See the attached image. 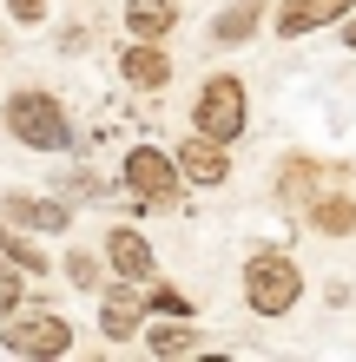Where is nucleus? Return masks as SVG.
Here are the masks:
<instances>
[{
    "label": "nucleus",
    "instance_id": "8",
    "mask_svg": "<svg viewBox=\"0 0 356 362\" xmlns=\"http://www.w3.org/2000/svg\"><path fill=\"white\" fill-rule=\"evenodd\" d=\"M356 0H270V33L277 40H310L317 27H337Z\"/></svg>",
    "mask_w": 356,
    "mask_h": 362
},
{
    "label": "nucleus",
    "instance_id": "22",
    "mask_svg": "<svg viewBox=\"0 0 356 362\" xmlns=\"http://www.w3.org/2000/svg\"><path fill=\"white\" fill-rule=\"evenodd\" d=\"M67 191H73V198H99V191H106V178H93V172H73V185H67Z\"/></svg>",
    "mask_w": 356,
    "mask_h": 362
},
{
    "label": "nucleus",
    "instance_id": "17",
    "mask_svg": "<svg viewBox=\"0 0 356 362\" xmlns=\"http://www.w3.org/2000/svg\"><path fill=\"white\" fill-rule=\"evenodd\" d=\"M145 316H192V296L178 284H152L145 276Z\"/></svg>",
    "mask_w": 356,
    "mask_h": 362
},
{
    "label": "nucleus",
    "instance_id": "15",
    "mask_svg": "<svg viewBox=\"0 0 356 362\" xmlns=\"http://www.w3.org/2000/svg\"><path fill=\"white\" fill-rule=\"evenodd\" d=\"M0 257H7V264H20L27 276H47V270H53L47 244H33V238H27V224H7V218H0Z\"/></svg>",
    "mask_w": 356,
    "mask_h": 362
},
{
    "label": "nucleus",
    "instance_id": "13",
    "mask_svg": "<svg viewBox=\"0 0 356 362\" xmlns=\"http://www.w3.org/2000/svg\"><path fill=\"white\" fill-rule=\"evenodd\" d=\"M310 230H323V238H356V198L350 191H317V198L304 204Z\"/></svg>",
    "mask_w": 356,
    "mask_h": 362
},
{
    "label": "nucleus",
    "instance_id": "7",
    "mask_svg": "<svg viewBox=\"0 0 356 362\" xmlns=\"http://www.w3.org/2000/svg\"><path fill=\"white\" fill-rule=\"evenodd\" d=\"M172 158H178V178L198 185V191H224V185H231V145H218L205 132H192Z\"/></svg>",
    "mask_w": 356,
    "mask_h": 362
},
{
    "label": "nucleus",
    "instance_id": "14",
    "mask_svg": "<svg viewBox=\"0 0 356 362\" xmlns=\"http://www.w3.org/2000/svg\"><path fill=\"white\" fill-rule=\"evenodd\" d=\"M178 27V0H125V33L132 40H165Z\"/></svg>",
    "mask_w": 356,
    "mask_h": 362
},
{
    "label": "nucleus",
    "instance_id": "16",
    "mask_svg": "<svg viewBox=\"0 0 356 362\" xmlns=\"http://www.w3.org/2000/svg\"><path fill=\"white\" fill-rule=\"evenodd\" d=\"M317 178H323V165H317V158H284V178H277V198H284L290 211H304V204H310V198H317V191H323Z\"/></svg>",
    "mask_w": 356,
    "mask_h": 362
},
{
    "label": "nucleus",
    "instance_id": "4",
    "mask_svg": "<svg viewBox=\"0 0 356 362\" xmlns=\"http://www.w3.org/2000/svg\"><path fill=\"white\" fill-rule=\"evenodd\" d=\"M0 349L7 356H20V362H47V356H67L73 349V323L59 310H27L20 303L13 316H7V329H0Z\"/></svg>",
    "mask_w": 356,
    "mask_h": 362
},
{
    "label": "nucleus",
    "instance_id": "9",
    "mask_svg": "<svg viewBox=\"0 0 356 362\" xmlns=\"http://www.w3.org/2000/svg\"><path fill=\"white\" fill-rule=\"evenodd\" d=\"M119 73L132 93H165L172 86V53H165V40H132V47L119 53Z\"/></svg>",
    "mask_w": 356,
    "mask_h": 362
},
{
    "label": "nucleus",
    "instance_id": "19",
    "mask_svg": "<svg viewBox=\"0 0 356 362\" xmlns=\"http://www.w3.org/2000/svg\"><path fill=\"white\" fill-rule=\"evenodd\" d=\"M27 290H33V276L20 270V264H7V257H0V316H13L20 303H27Z\"/></svg>",
    "mask_w": 356,
    "mask_h": 362
},
{
    "label": "nucleus",
    "instance_id": "3",
    "mask_svg": "<svg viewBox=\"0 0 356 362\" xmlns=\"http://www.w3.org/2000/svg\"><path fill=\"white\" fill-rule=\"evenodd\" d=\"M244 303L264 316V323H277L304 303V270L290 250H258V257L244 264Z\"/></svg>",
    "mask_w": 356,
    "mask_h": 362
},
{
    "label": "nucleus",
    "instance_id": "5",
    "mask_svg": "<svg viewBox=\"0 0 356 362\" xmlns=\"http://www.w3.org/2000/svg\"><path fill=\"white\" fill-rule=\"evenodd\" d=\"M125 191H132L139 204H178V191H185L178 158L165 152V145H132V152H125Z\"/></svg>",
    "mask_w": 356,
    "mask_h": 362
},
{
    "label": "nucleus",
    "instance_id": "1",
    "mask_svg": "<svg viewBox=\"0 0 356 362\" xmlns=\"http://www.w3.org/2000/svg\"><path fill=\"white\" fill-rule=\"evenodd\" d=\"M0 125H7L13 145H27V152H73V145H79L67 105H59L53 93H40V86L7 93V105H0Z\"/></svg>",
    "mask_w": 356,
    "mask_h": 362
},
{
    "label": "nucleus",
    "instance_id": "11",
    "mask_svg": "<svg viewBox=\"0 0 356 362\" xmlns=\"http://www.w3.org/2000/svg\"><path fill=\"white\" fill-rule=\"evenodd\" d=\"M258 27H270V0H224L212 20V40L218 47H244V40H258Z\"/></svg>",
    "mask_w": 356,
    "mask_h": 362
},
{
    "label": "nucleus",
    "instance_id": "20",
    "mask_svg": "<svg viewBox=\"0 0 356 362\" xmlns=\"http://www.w3.org/2000/svg\"><path fill=\"white\" fill-rule=\"evenodd\" d=\"M59 276H67L73 290H99V257L93 250H67V257H59Z\"/></svg>",
    "mask_w": 356,
    "mask_h": 362
},
{
    "label": "nucleus",
    "instance_id": "23",
    "mask_svg": "<svg viewBox=\"0 0 356 362\" xmlns=\"http://www.w3.org/2000/svg\"><path fill=\"white\" fill-rule=\"evenodd\" d=\"M337 33H343V47H350V53H356V7H350V13H343V20H337Z\"/></svg>",
    "mask_w": 356,
    "mask_h": 362
},
{
    "label": "nucleus",
    "instance_id": "2",
    "mask_svg": "<svg viewBox=\"0 0 356 362\" xmlns=\"http://www.w3.org/2000/svg\"><path fill=\"white\" fill-rule=\"evenodd\" d=\"M251 125V93H244V73H205V86L192 99V132L218 139V145H238Z\"/></svg>",
    "mask_w": 356,
    "mask_h": 362
},
{
    "label": "nucleus",
    "instance_id": "18",
    "mask_svg": "<svg viewBox=\"0 0 356 362\" xmlns=\"http://www.w3.org/2000/svg\"><path fill=\"white\" fill-rule=\"evenodd\" d=\"M67 224H73V204L67 198H33L27 230H47V238H53V230H67Z\"/></svg>",
    "mask_w": 356,
    "mask_h": 362
},
{
    "label": "nucleus",
    "instance_id": "10",
    "mask_svg": "<svg viewBox=\"0 0 356 362\" xmlns=\"http://www.w3.org/2000/svg\"><path fill=\"white\" fill-rule=\"evenodd\" d=\"M106 270L145 284V276H152V238H145L139 224H113V230H106Z\"/></svg>",
    "mask_w": 356,
    "mask_h": 362
},
{
    "label": "nucleus",
    "instance_id": "12",
    "mask_svg": "<svg viewBox=\"0 0 356 362\" xmlns=\"http://www.w3.org/2000/svg\"><path fill=\"white\" fill-rule=\"evenodd\" d=\"M139 343L152 349V356H198V329H192V316H145L139 323Z\"/></svg>",
    "mask_w": 356,
    "mask_h": 362
},
{
    "label": "nucleus",
    "instance_id": "21",
    "mask_svg": "<svg viewBox=\"0 0 356 362\" xmlns=\"http://www.w3.org/2000/svg\"><path fill=\"white\" fill-rule=\"evenodd\" d=\"M7 20H13V27H47L53 0H7Z\"/></svg>",
    "mask_w": 356,
    "mask_h": 362
},
{
    "label": "nucleus",
    "instance_id": "6",
    "mask_svg": "<svg viewBox=\"0 0 356 362\" xmlns=\"http://www.w3.org/2000/svg\"><path fill=\"white\" fill-rule=\"evenodd\" d=\"M99 336L106 343H132L139 323H145V284H132V276H119V284H99Z\"/></svg>",
    "mask_w": 356,
    "mask_h": 362
}]
</instances>
